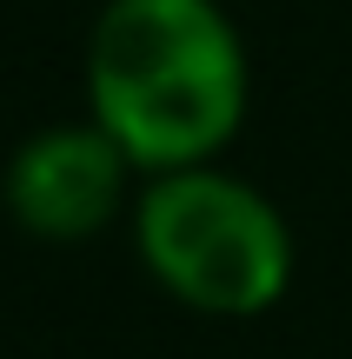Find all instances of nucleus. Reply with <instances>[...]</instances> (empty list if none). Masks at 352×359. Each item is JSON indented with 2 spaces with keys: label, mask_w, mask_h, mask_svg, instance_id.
I'll return each instance as SVG.
<instances>
[{
  "label": "nucleus",
  "mask_w": 352,
  "mask_h": 359,
  "mask_svg": "<svg viewBox=\"0 0 352 359\" xmlns=\"http://www.w3.org/2000/svg\"><path fill=\"white\" fill-rule=\"evenodd\" d=\"M246 40L220 0H106L87 40L93 120L140 173L206 167L246 120Z\"/></svg>",
  "instance_id": "obj_1"
},
{
  "label": "nucleus",
  "mask_w": 352,
  "mask_h": 359,
  "mask_svg": "<svg viewBox=\"0 0 352 359\" xmlns=\"http://www.w3.org/2000/svg\"><path fill=\"white\" fill-rule=\"evenodd\" d=\"M133 240L146 273L180 306L213 320H253L293 286V233L279 206L213 160L146 180L133 206Z\"/></svg>",
  "instance_id": "obj_2"
},
{
  "label": "nucleus",
  "mask_w": 352,
  "mask_h": 359,
  "mask_svg": "<svg viewBox=\"0 0 352 359\" xmlns=\"http://www.w3.org/2000/svg\"><path fill=\"white\" fill-rule=\"evenodd\" d=\"M140 173L120 140L100 120H66V127H40L20 140L7 160V213L20 219L34 240L73 246L93 240L106 219L127 206V180Z\"/></svg>",
  "instance_id": "obj_3"
}]
</instances>
